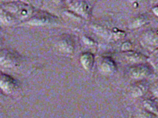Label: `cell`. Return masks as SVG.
Returning <instances> with one entry per match:
<instances>
[{"mask_svg":"<svg viewBox=\"0 0 158 118\" xmlns=\"http://www.w3.org/2000/svg\"><path fill=\"white\" fill-rule=\"evenodd\" d=\"M0 86L4 93L7 94L15 93L19 87L18 83L14 78L6 74H1Z\"/></svg>","mask_w":158,"mask_h":118,"instance_id":"4","label":"cell"},{"mask_svg":"<svg viewBox=\"0 0 158 118\" xmlns=\"http://www.w3.org/2000/svg\"><path fill=\"white\" fill-rule=\"evenodd\" d=\"M156 115L152 113V112H150L148 111H143V112H141L138 118H156Z\"/></svg>","mask_w":158,"mask_h":118,"instance_id":"14","label":"cell"},{"mask_svg":"<svg viewBox=\"0 0 158 118\" xmlns=\"http://www.w3.org/2000/svg\"><path fill=\"white\" fill-rule=\"evenodd\" d=\"M49 15L45 14L44 13H43V14H38L37 15L34 17L33 19H31V22L30 23L32 24L38 25L48 23L50 22V21L52 20L53 18V17Z\"/></svg>","mask_w":158,"mask_h":118,"instance_id":"12","label":"cell"},{"mask_svg":"<svg viewBox=\"0 0 158 118\" xmlns=\"http://www.w3.org/2000/svg\"><path fill=\"white\" fill-rule=\"evenodd\" d=\"M131 48V44L129 42H125L122 45V49L123 50L128 51Z\"/></svg>","mask_w":158,"mask_h":118,"instance_id":"16","label":"cell"},{"mask_svg":"<svg viewBox=\"0 0 158 118\" xmlns=\"http://www.w3.org/2000/svg\"><path fill=\"white\" fill-rule=\"evenodd\" d=\"M72 8L74 9L77 13L83 15L87 16L89 14V7L88 4L85 1H73L70 4Z\"/></svg>","mask_w":158,"mask_h":118,"instance_id":"7","label":"cell"},{"mask_svg":"<svg viewBox=\"0 0 158 118\" xmlns=\"http://www.w3.org/2000/svg\"><path fill=\"white\" fill-rule=\"evenodd\" d=\"M152 11L153 12V14L156 15L157 17H158V5L154 6L152 8Z\"/></svg>","mask_w":158,"mask_h":118,"instance_id":"17","label":"cell"},{"mask_svg":"<svg viewBox=\"0 0 158 118\" xmlns=\"http://www.w3.org/2000/svg\"><path fill=\"white\" fill-rule=\"evenodd\" d=\"M140 42L145 48L150 50L158 49V29H150L145 31Z\"/></svg>","mask_w":158,"mask_h":118,"instance_id":"1","label":"cell"},{"mask_svg":"<svg viewBox=\"0 0 158 118\" xmlns=\"http://www.w3.org/2000/svg\"><path fill=\"white\" fill-rule=\"evenodd\" d=\"M151 92L153 95L158 98V82H155L151 87Z\"/></svg>","mask_w":158,"mask_h":118,"instance_id":"15","label":"cell"},{"mask_svg":"<svg viewBox=\"0 0 158 118\" xmlns=\"http://www.w3.org/2000/svg\"><path fill=\"white\" fill-rule=\"evenodd\" d=\"M20 60V56L11 50L3 49L0 52V63L5 68H13L17 66Z\"/></svg>","mask_w":158,"mask_h":118,"instance_id":"2","label":"cell"},{"mask_svg":"<svg viewBox=\"0 0 158 118\" xmlns=\"http://www.w3.org/2000/svg\"><path fill=\"white\" fill-rule=\"evenodd\" d=\"M149 87V84L146 81L138 82L131 87L130 94L133 97L141 96L148 92Z\"/></svg>","mask_w":158,"mask_h":118,"instance_id":"5","label":"cell"},{"mask_svg":"<svg viewBox=\"0 0 158 118\" xmlns=\"http://www.w3.org/2000/svg\"><path fill=\"white\" fill-rule=\"evenodd\" d=\"M74 42L69 36H62L57 42L59 49L65 53H71L74 49Z\"/></svg>","mask_w":158,"mask_h":118,"instance_id":"6","label":"cell"},{"mask_svg":"<svg viewBox=\"0 0 158 118\" xmlns=\"http://www.w3.org/2000/svg\"><path fill=\"white\" fill-rule=\"evenodd\" d=\"M154 65L156 67L158 68V56L154 60Z\"/></svg>","mask_w":158,"mask_h":118,"instance_id":"18","label":"cell"},{"mask_svg":"<svg viewBox=\"0 0 158 118\" xmlns=\"http://www.w3.org/2000/svg\"><path fill=\"white\" fill-rule=\"evenodd\" d=\"M143 106L146 111L158 116V104L153 100H145L143 101Z\"/></svg>","mask_w":158,"mask_h":118,"instance_id":"13","label":"cell"},{"mask_svg":"<svg viewBox=\"0 0 158 118\" xmlns=\"http://www.w3.org/2000/svg\"><path fill=\"white\" fill-rule=\"evenodd\" d=\"M152 73L150 66L145 64H139L130 68L129 74L131 77L135 79H143L148 77Z\"/></svg>","mask_w":158,"mask_h":118,"instance_id":"3","label":"cell"},{"mask_svg":"<svg viewBox=\"0 0 158 118\" xmlns=\"http://www.w3.org/2000/svg\"><path fill=\"white\" fill-rule=\"evenodd\" d=\"M80 61L85 69L90 70L93 68L94 61V58L93 54L86 52L81 55Z\"/></svg>","mask_w":158,"mask_h":118,"instance_id":"10","label":"cell"},{"mask_svg":"<svg viewBox=\"0 0 158 118\" xmlns=\"http://www.w3.org/2000/svg\"><path fill=\"white\" fill-rule=\"evenodd\" d=\"M149 18L146 15L141 14L136 17L131 22L130 24L131 28H139L148 23Z\"/></svg>","mask_w":158,"mask_h":118,"instance_id":"11","label":"cell"},{"mask_svg":"<svg viewBox=\"0 0 158 118\" xmlns=\"http://www.w3.org/2000/svg\"><path fill=\"white\" fill-rule=\"evenodd\" d=\"M126 58L132 63H142L148 60V57L139 52L128 51L126 55Z\"/></svg>","mask_w":158,"mask_h":118,"instance_id":"9","label":"cell"},{"mask_svg":"<svg viewBox=\"0 0 158 118\" xmlns=\"http://www.w3.org/2000/svg\"><path fill=\"white\" fill-rule=\"evenodd\" d=\"M100 68L102 72L112 73L116 69V65L114 61L109 57H104L101 61Z\"/></svg>","mask_w":158,"mask_h":118,"instance_id":"8","label":"cell"}]
</instances>
